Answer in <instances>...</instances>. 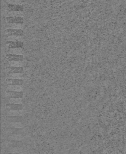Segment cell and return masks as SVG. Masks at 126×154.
Here are the masks:
<instances>
[{"label": "cell", "instance_id": "cell-9", "mask_svg": "<svg viewBox=\"0 0 126 154\" xmlns=\"http://www.w3.org/2000/svg\"><path fill=\"white\" fill-rule=\"evenodd\" d=\"M7 8L10 11H19L23 10V5L20 4H8L7 5Z\"/></svg>", "mask_w": 126, "mask_h": 154}, {"label": "cell", "instance_id": "cell-3", "mask_svg": "<svg viewBox=\"0 0 126 154\" xmlns=\"http://www.w3.org/2000/svg\"><path fill=\"white\" fill-rule=\"evenodd\" d=\"M6 20L10 23L23 24L24 22V19L20 16H7Z\"/></svg>", "mask_w": 126, "mask_h": 154}, {"label": "cell", "instance_id": "cell-6", "mask_svg": "<svg viewBox=\"0 0 126 154\" xmlns=\"http://www.w3.org/2000/svg\"><path fill=\"white\" fill-rule=\"evenodd\" d=\"M6 82L9 85H22L24 81L22 79L17 78H7L6 79Z\"/></svg>", "mask_w": 126, "mask_h": 154}, {"label": "cell", "instance_id": "cell-12", "mask_svg": "<svg viewBox=\"0 0 126 154\" xmlns=\"http://www.w3.org/2000/svg\"><path fill=\"white\" fill-rule=\"evenodd\" d=\"M7 151L10 153H22L23 148L19 147H8L7 149Z\"/></svg>", "mask_w": 126, "mask_h": 154}, {"label": "cell", "instance_id": "cell-13", "mask_svg": "<svg viewBox=\"0 0 126 154\" xmlns=\"http://www.w3.org/2000/svg\"><path fill=\"white\" fill-rule=\"evenodd\" d=\"M7 146L8 147H22L23 143L22 141H14V140H9L7 143Z\"/></svg>", "mask_w": 126, "mask_h": 154}, {"label": "cell", "instance_id": "cell-15", "mask_svg": "<svg viewBox=\"0 0 126 154\" xmlns=\"http://www.w3.org/2000/svg\"><path fill=\"white\" fill-rule=\"evenodd\" d=\"M13 154H22V153H13Z\"/></svg>", "mask_w": 126, "mask_h": 154}, {"label": "cell", "instance_id": "cell-8", "mask_svg": "<svg viewBox=\"0 0 126 154\" xmlns=\"http://www.w3.org/2000/svg\"><path fill=\"white\" fill-rule=\"evenodd\" d=\"M6 108L10 110L13 111H19L23 108V105L21 103H8L6 104Z\"/></svg>", "mask_w": 126, "mask_h": 154}, {"label": "cell", "instance_id": "cell-11", "mask_svg": "<svg viewBox=\"0 0 126 154\" xmlns=\"http://www.w3.org/2000/svg\"><path fill=\"white\" fill-rule=\"evenodd\" d=\"M7 131L11 135H22L23 134V128H9Z\"/></svg>", "mask_w": 126, "mask_h": 154}, {"label": "cell", "instance_id": "cell-1", "mask_svg": "<svg viewBox=\"0 0 126 154\" xmlns=\"http://www.w3.org/2000/svg\"><path fill=\"white\" fill-rule=\"evenodd\" d=\"M5 95L8 99H21L23 97V93L22 91L8 90L6 91Z\"/></svg>", "mask_w": 126, "mask_h": 154}, {"label": "cell", "instance_id": "cell-10", "mask_svg": "<svg viewBox=\"0 0 126 154\" xmlns=\"http://www.w3.org/2000/svg\"><path fill=\"white\" fill-rule=\"evenodd\" d=\"M7 70L12 73H23V68L20 66H8Z\"/></svg>", "mask_w": 126, "mask_h": 154}, {"label": "cell", "instance_id": "cell-5", "mask_svg": "<svg viewBox=\"0 0 126 154\" xmlns=\"http://www.w3.org/2000/svg\"><path fill=\"white\" fill-rule=\"evenodd\" d=\"M6 45L8 48H22L23 47V42L20 41H8L6 42Z\"/></svg>", "mask_w": 126, "mask_h": 154}, {"label": "cell", "instance_id": "cell-2", "mask_svg": "<svg viewBox=\"0 0 126 154\" xmlns=\"http://www.w3.org/2000/svg\"><path fill=\"white\" fill-rule=\"evenodd\" d=\"M5 32L7 36H22L24 35V32L22 29L7 28Z\"/></svg>", "mask_w": 126, "mask_h": 154}, {"label": "cell", "instance_id": "cell-7", "mask_svg": "<svg viewBox=\"0 0 126 154\" xmlns=\"http://www.w3.org/2000/svg\"><path fill=\"white\" fill-rule=\"evenodd\" d=\"M7 120L11 123H21L23 120V117L22 116H7Z\"/></svg>", "mask_w": 126, "mask_h": 154}, {"label": "cell", "instance_id": "cell-14", "mask_svg": "<svg viewBox=\"0 0 126 154\" xmlns=\"http://www.w3.org/2000/svg\"><path fill=\"white\" fill-rule=\"evenodd\" d=\"M23 137L22 135H10L8 137L9 140L22 141L23 140Z\"/></svg>", "mask_w": 126, "mask_h": 154}, {"label": "cell", "instance_id": "cell-4", "mask_svg": "<svg viewBox=\"0 0 126 154\" xmlns=\"http://www.w3.org/2000/svg\"><path fill=\"white\" fill-rule=\"evenodd\" d=\"M6 59L10 61H21L23 60V55L22 54H8L6 55Z\"/></svg>", "mask_w": 126, "mask_h": 154}]
</instances>
